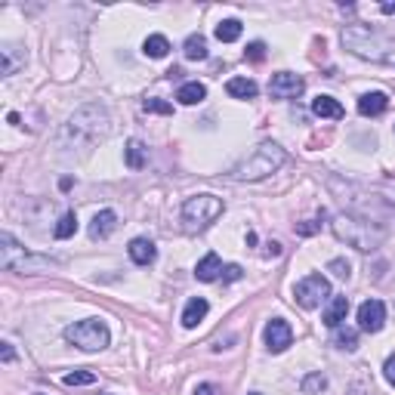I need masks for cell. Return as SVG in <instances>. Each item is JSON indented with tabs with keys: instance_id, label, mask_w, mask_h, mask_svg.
<instances>
[{
	"instance_id": "4dcf8cb0",
	"label": "cell",
	"mask_w": 395,
	"mask_h": 395,
	"mask_svg": "<svg viewBox=\"0 0 395 395\" xmlns=\"http://www.w3.org/2000/svg\"><path fill=\"white\" fill-rule=\"evenodd\" d=\"M327 272H334L337 278H349V275H352V266L346 263V259H331V263H327Z\"/></svg>"
},
{
	"instance_id": "ba28073f",
	"label": "cell",
	"mask_w": 395,
	"mask_h": 395,
	"mask_svg": "<svg viewBox=\"0 0 395 395\" xmlns=\"http://www.w3.org/2000/svg\"><path fill=\"white\" fill-rule=\"evenodd\" d=\"M327 297H331V281H327L324 275H306V278L293 288V300H297L302 309H318Z\"/></svg>"
},
{
	"instance_id": "ab89813d",
	"label": "cell",
	"mask_w": 395,
	"mask_h": 395,
	"mask_svg": "<svg viewBox=\"0 0 395 395\" xmlns=\"http://www.w3.org/2000/svg\"><path fill=\"white\" fill-rule=\"evenodd\" d=\"M250 395H263V392H250Z\"/></svg>"
},
{
	"instance_id": "1f68e13d",
	"label": "cell",
	"mask_w": 395,
	"mask_h": 395,
	"mask_svg": "<svg viewBox=\"0 0 395 395\" xmlns=\"http://www.w3.org/2000/svg\"><path fill=\"white\" fill-rule=\"evenodd\" d=\"M244 56L250 59V62H263V59H266V44H263V40H254V44L247 47Z\"/></svg>"
},
{
	"instance_id": "4316f807",
	"label": "cell",
	"mask_w": 395,
	"mask_h": 395,
	"mask_svg": "<svg viewBox=\"0 0 395 395\" xmlns=\"http://www.w3.org/2000/svg\"><path fill=\"white\" fill-rule=\"evenodd\" d=\"M216 40H223V44H235V40L241 37V22L238 19H225V22H220L216 25Z\"/></svg>"
},
{
	"instance_id": "836d02e7",
	"label": "cell",
	"mask_w": 395,
	"mask_h": 395,
	"mask_svg": "<svg viewBox=\"0 0 395 395\" xmlns=\"http://www.w3.org/2000/svg\"><path fill=\"white\" fill-rule=\"evenodd\" d=\"M318 229H322V223H318V220H306V223H300V225H297V232H300V235H315Z\"/></svg>"
},
{
	"instance_id": "9a60e30c",
	"label": "cell",
	"mask_w": 395,
	"mask_h": 395,
	"mask_svg": "<svg viewBox=\"0 0 395 395\" xmlns=\"http://www.w3.org/2000/svg\"><path fill=\"white\" fill-rule=\"evenodd\" d=\"M386 108H389V96L380 93V90H374V93H365L358 99V112L365 114V117H377V114H383Z\"/></svg>"
},
{
	"instance_id": "277c9868",
	"label": "cell",
	"mask_w": 395,
	"mask_h": 395,
	"mask_svg": "<svg viewBox=\"0 0 395 395\" xmlns=\"http://www.w3.org/2000/svg\"><path fill=\"white\" fill-rule=\"evenodd\" d=\"M284 161H288V155H284V148L278 146V142H259V146L250 151L244 161H238L232 167V179L235 182L266 179V176H272Z\"/></svg>"
},
{
	"instance_id": "d6986e66",
	"label": "cell",
	"mask_w": 395,
	"mask_h": 395,
	"mask_svg": "<svg viewBox=\"0 0 395 395\" xmlns=\"http://www.w3.org/2000/svg\"><path fill=\"white\" fill-rule=\"evenodd\" d=\"M225 93L232 99H254L259 93V87H257V81H250V78H232L225 83Z\"/></svg>"
},
{
	"instance_id": "6da1fadb",
	"label": "cell",
	"mask_w": 395,
	"mask_h": 395,
	"mask_svg": "<svg viewBox=\"0 0 395 395\" xmlns=\"http://www.w3.org/2000/svg\"><path fill=\"white\" fill-rule=\"evenodd\" d=\"M108 133H112V114H108V108L102 102H87L62 124L56 146L62 155H83L96 142H102Z\"/></svg>"
},
{
	"instance_id": "ffe728a7",
	"label": "cell",
	"mask_w": 395,
	"mask_h": 395,
	"mask_svg": "<svg viewBox=\"0 0 395 395\" xmlns=\"http://www.w3.org/2000/svg\"><path fill=\"white\" fill-rule=\"evenodd\" d=\"M312 112L318 117H331V121H340V117L346 114V112H343V105L334 96H318V99H312Z\"/></svg>"
},
{
	"instance_id": "2e32d148",
	"label": "cell",
	"mask_w": 395,
	"mask_h": 395,
	"mask_svg": "<svg viewBox=\"0 0 395 395\" xmlns=\"http://www.w3.org/2000/svg\"><path fill=\"white\" fill-rule=\"evenodd\" d=\"M127 254H130V259L136 266H151V263H155V257H158V250H155V244H151L148 238H133L130 247H127Z\"/></svg>"
},
{
	"instance_id": "7402d4cb",
	"label": "cell",
	"mask_w": 395,
	"mask_h": 395,
	"mask_svg": "<svg viewBox=\"0 0 395 395\" xmlns=\"http://www.w3.org/2000/svg\"><path fill=\"white\" fill-rule=\"evenodd\" d=\"M146 155H148V148L139 139H130L127 148H124V161H127L130 170H142L146 167Z\"/></svg>"
},
{
	"instance_id": "ac0fdd59",
	"label": "cell",
	"mask_w": 395,
	"mask_h": 395,
	"mask_svg": "<svg viewBox=\"0 0 395 395\" xmlns=\"http://www.w3.org/2000/svg\"><path fill=\"white\" fill-rule=\"evenodd\" d=\"M176 99H179L182 105H198V102H204L207 99V87L204 83H198V81H189V83H182V87L176 90Z\"/></svg>"
},
{
	"instance_id": "7c38bea8",
	"label": "cell",
	"mask_w": 395,
	"mask_h": 395,
	"mask_svg": "<svg viewBox=\"0 0 395 395\" xmlns=\"http://www.w3.org/2000/svg\"><path fill=\"white\" fill-rule=\"evenodd\" d=\"M25 49L19 44H4L0 47V78H13L16 71L25 65Z\"/></svg>"
},
{
	"instance_id": "8fae6325",
	"label": "cell",
	"mask_w": 395,
	"mask_h": 395,
	"mask_svg": "<svg viewBox=\"0 0 395 395\" xmlns=\"http://www.w3.org/2000/svg\"><path fill=\"white\" fill-rule=\"evenodd\" d=\"M293 343V331H290V324L288 322H281V318H272V322L266 324V349L269 352H284Z\"/></svg>"
},
{
	"instance_id": "cb8c5ba5",
	"label": "cell",
	"mask_w": 395,
	"mask_h": 395,
	"mask_svg": "<svg viewBox=\"0 0 395 395\" xmlns=\"http://www.w3.org/2000/svg\"><path fill=\"white\" fill-rule=\"evenodd\" d=\"M182 53L191 62H201V59H207V37L204 35H189L186 37V47H182Z\"/></svg>"
},
{
	"instance_id": "d6a6232c",
	"label": "cell",
	"mask_w": 395,
	"mask_h": 395,
	"mask_svg": "<svg viewBox=\"0 0 395 395\" xmlns=\"http://www.w3.org/2000/svg\"><path fill=\"white\" fill-rule=\"evenodd\" d=\"M241 278H244V269H241V266H225L223 269V281H241Z\"/></svg>"
},
{
	"instance_id": "60d3db41",
	"label": "cell",
	"mask_w": 395,
	"mask_h": 395,
	"mask_svg": "<svg viewBox=\"0 0 395 395\" xmlns=\"http://www.w3.org/2000/svg\"><path fill=\"white\" fill-rule=\"evenodd\" d=\"M35 395H44V392H35Z\"/></svg>"
},
{
	"instance_id": "484cf974",
	"label": "cell",
	"mask_w": 395,
	"mask_h": 395,
	"mask_svg": "<svg viewBox=\"0 0 395 395\" xmlns=\"http://www.w3.org/2000/svg\"><path fill=\"white\" fill-rule=\"evenodd\" d=\"M300 389H302V395H324V389H327V377H324L322 371L306 374V377H302V383H300Z\"/></svg>"
},
{
	"instance_id": "30bf717a",
	"label": "cell",
	"mask_w": 395,
	"mask_h": 395,
	"mask_svg": "<svg viewBox=\"0 0 395 395\" xmlns=\"http://www.w3.org/2000/svg\"><path fill=\"white\" fill-rule=\"evenodd\" d=\"M383 324H386V306L380 300H365L358 306V327L361 331H367V334H377V331H383Z\"/></svg>"
},
{
	"instance_id": "52a82bcc",
	"label": "cell",
	"mask_w": 395,
	"mask_h": 395,
	"mask_svg": "<svg viewBox=\"0 0 395 395\" xmlns=\"http://www.w3.org/2000/svg\"><path fill=\"white\" fill-rule=\"evenodd\" d=\"M65 340L71 346H78L83 352H102L108 343H112V334H108L105 322L99 318H87V322H74L65 327Z\"/></svg>"
},
{
	"instance_id": "f546056e",
	"label": "cell",
	"mask_w": 395,
	"mask_h": 395,
	"mask_svg": "<svg viewBox=\"0 0 395 395\" xmlns=\"http://www.w3.org/2000/svg\"><path fill=\"white\" fill-rule=\"evenodd\" d=\"M142 108H146V112H151V114H173V105L164 102V99H146V102H142Z\"/></svg>"
},
{
	"instance_id": "83f0119b",
	"label": "cell",
	"mask_w": 395,
	"mask_h": 395,
	"mask_svg": "<svg viewBox=\"0 0 395 395\" xmlns=\"http://www.w3.org/2000/svg\"><path fill=\"white\" fill-rule=\"evenodd\" d=\"M74 232H78V213H74V210H69V213H62V220L56 223L53 235H56L59 241H65V238H71Z\"/></svg>"
},
{
	"instance_id": "b9f144b4",
	"label": "cell",
	"mask_w": 395,
	"mask_h": 395,
	"mask_svg": "<svg viewBox=\"0 0 395 395\" xmlns=\"http://www.w3.org/2000/svg\"><path fill=\"white\" fill-rule=\"evenodd\" d=\"M102 395H108V392H102Z\"/></svg>"
},
{
	"instance_id": "44dd1931",
	"label": "cell",
	"mask_w": 395,
	"mask_h": 395,
	"mask_svg": "<svg viewBox=\"0 0 395 395\" xmlns=\"http://www.w3.org/2000/svg\"><path fill=\"white\" fill-rule=\"evenodd\" d=\"M346 315H349V300L346 297H334L331 306H327V312H324V324L327 327H340L343 322H346Z\"/></svg>"
},
{
	"instance_id": "8d00e7d4",
	"label": "cell",
	"mask_w": 395,
	"mask_h": 395,
	"mask_svg": "<svg viewBox=\"0 0 395 395\" xmlns=\"http://www.w3.org/2000/svg\"><path fill=\"white\" fill-rule=\"evenodd\" d=\"M266 257H281V244H278V241H269V244H266Z\"/></svg>"
},
{
	"instance_id": "74e56055",
	"label": "cell",
	"mask_w": 395,
	"mask_h": 395,
	"mask_svg": "<svg viewBox=\"0 0 395 395\" xmlns=\"http://www.w3.org/2000/svg\"><path fill=\"white\" fill-rule=\"evenodd\" d=\"M0 346H4V352H0V355H4V361H13L16 358V352H13L10 343H0Z\"/></svg>"
},
{
	"instance_id": "5bb4252c",
	"label": "cell",
	"mask_w": 395,
	"mask_h": 395,
	"mask_svg": "<svg viewBox=\"0 0 395 395\" xmlns=\"http://www.w3.org/2000/svg\"><path fill=\"white\" fill-rule=\"evenodd\" d=\"M210 312V302L204 297H191L182 309V327H198Z\"/></svg>"
},
{
	"instance_id": "d4e9b609",
	"label": "cell",
	"mask_w": 395,
	"mask_h": 395,
	"mask_svg": "<svg viewBox=\"0 0 395 395\" xmlns=\"http://www.w3.org/2000/svg\"><path fill=\"white\" fill-rule=\"evenodd\" d=\"M334 346L343 349V352H355L358 349V334L352 327H334Z\"/></svg>"
},
{
	"instance_id": "f35d334b",
	"label": "cell",
	"mask_w": 395,
	"mask_h": 395,
	"mask_svg": "<svg viewBox=\"0 0 395 395\" xmlns=\"http://www.w3.org/2000/svg\"><path fill=\"white\" fill-rule=\"evenodd\" d=\"M380 10H383L386 16H395V4H383V6H380Z\"/></svg>"
},
{
	"instance_id": "d590c367",
	"label": "cell",
	"mask_w": 395,
	"mask_h": 395,
	"mask_svg": "<svg viewBox=\"0 0 395 395\" xmlns=\"http://www.w3.org/2000/svg\"><path fill=\"white\" fill-rule=\"evenodd\" d=\"M383 374H386V380H389L395 386V355L386 358V367H383Z\"/></svg>"
},
{
	"instance_id": "7a4b0ae2",
	"label": "cell",
	"mask_w": 395,
	"mask_h": 395,
	"mask_svg": "<svg viewBox=\"0 0 395 395\" xmlns=\"http://www.w3.org/2000/svg\"><path fill=\"white\" fill-rule=\"evenodd\" d=\"M331 232L340 241H346L349 247L361 250V254H371L386 241V229L380 223L367 220V216H355V213H337L331 220Z\"/></svg>"
},
{
	"instance_id": "5b68a950",
	"label": "cell",
	"mask_w": 395,
	"mask_h": 395,
	"mask_svg": "<svg viewBox=\"0 0 395 395\" xmlns=\"http://www.w3.org/2000/svg\"><path fill=\"white\" fill-rule=\"evenodd\" d=\"M62 259L56 257H37V254H28L19 241L13 238L10 232L0 235V266L6 269V272H19V275H35V272H47V269L59 266Z\"/></svg>"
},
{
	"instance_id": "9c48e42d",
	"label": "cell",
	"mask_w": 395,
	"mask_h": 395,
	"mask_svg": "<svg viewBox=\"0 0 395 395\" xmlns=\"http://www.w3.org/2000/svg\"><path fill=\"white\" fill-rule=\"evenodd\" d=\"M302 90H306V81L290 71H278L269 81V96L272 99H297V96H302Z\"/></svg>"
},
{
	"instance_id": "f1b7e54d",
	"label": "cell",
	"mask_w": 395,
	"mask_h": 395,
	"mask_svg": "<svg viewBox=\"0 0 395 395\" xmlns=\"http://www.w3.org/2000/svg\"><path fill=\"white\" fill-rule=\"evenodd\" d=\"M62 383L65 386H90V383H96V374L93 371H71L62 377Z\"/></svg>"
},
{
	"instance_id": "e575fe53",
	"label": "cell",
	"mask_w": 395,
	"mask_h": 395,
	"mask_svg": "<svg viewBox=\"0 0 395 395\" xmlns=\"http://www.w3.org/2000/svg\"><path fill=\"white\" fill-rule=\"evenodd\" d=\"M195 395H223V392L216 383H201V386H195Z\"/></svg>"
},
{
	"instance_id": "3957f363",
	"label": "cell",
	"mask_w": 395,
	"mask_h": 395,
	"mask_svg": "<svg viewBox=\"0 0 395 395\" xmlns=\"http://www.w3.org/2000/svg\"><path fill=\"white\" fill-rule=\"evenodd\" d=\"M343 47L361 59H371V62H389L395 56V40H389L383 31L371 28V25L358 22L343 28Z\"/></svg>"
},
{
	"instance_id": "603a6c76",
	"label": "cell",
	"mask_w": 395,
	"mask_h": 395,
	"mask_svg": "<svg viewBox=\"0 0 395 395\" xmlns=\"http://www.w3.org/2000/svg\"><path fill=\"white\" fill-rule=\"evenodd\" d=\"M142 53H146L148 59H164L167 53H170V40H167L164 35H148L146 44H142Z\"/></svg>"
},
{
	"instance_id": "e0dca14e",
	"label": "cell",
	"mask_w": 395,
	"mask_h": 395,
	"mask_svg": "<svg viewBox=\"0 0 395 395\" xmlns=\"http://www.w3.org/2000/svg\"><path fill=\"white\" fill-rule=\"evenodd\" d=\"M220 275H223V263H220V257H216V254H207L195 266V278L198 281H216Z\"/></svg>"
},
{
	"instance_id": "8992f818",
	"label": "cell",
	"mask_w": 395,
	"mask_h": 395,
	"mask_svg": "<svg viewBox=\"0 0 395 395\" xmlns=\"http://www.w3.org/2000/svg\"><path fill=\"white\" fill-rule=\"evenodd\" d=\"M223 198H216V195H191L186 198V204H182V229H186L189 235H195V232H204L210 223H216L223 216Z\"/></svg>"
},
{
	"instance_id": "4fadbf2b",
	"label": "cell",
	"mask_w": 395,
	"mask_h": 395,
	"mask_svg": "<svg viewBox=\"0 0 395 395\" xmlns=\"http://www.w3.org/2000/svg\"><path fill=\"white\" fill-rule=\"evenodd\" d=\"M114 225H117V213H114V210H99V213L93 216V223H90V238H93V241L108 238V235L114 232Z\"/></svg>"
}]
</instances>
